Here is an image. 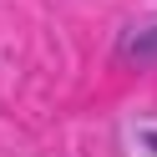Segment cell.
<instances>
[{"label":"cell","mask_w":157,"mask_h":157,"mask_svg":"<svg viewBox=\"0 0 157 157\" xmlns=\"http://www.w3.org/2000/svg\"><path fill=\"white\" fill-rule=\"evenodd\" d=\"M152 51H157V36H147V41L137 46V56H152Z\"/></svg>","instance_id":"1"},{"label":"cell","mask_w":157,"mask_h":157,"mask_svg":"<svg viewBox=\"0 0 157 157\" xmlns=\"http://www.w3.org/2000/svg\"><path fill=\"white\" fill-rule=\"evenodd\" d=\"M152 152H157V137H152Z\"/></svg>","instance_id":"2"}]
</instances>
